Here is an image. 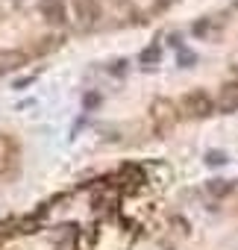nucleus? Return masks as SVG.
<instances>
[{"label":"nucleus","mask_w":238,"mask_h":250,"mask_svg":"<svg viewBox=\"0 0 238 250\" xmlns=\"http://www.w3.org/2000/svg\"><path fill=\"white\" fill-rule=\"evenodd\" d=\"M77 12H79V24L91 27L97 21V3L94 0H77Z\"/></svg>","instance_id":"1"},{"label":"nucleus","mask_w":238,"mask_h":250,"mask_svg":"<svg viewBox=\"0 0 238 250\" xmlns=\"http://www.w3.org/2000/svg\"><path fill=\"white\" fill-rule=\"evenodd\" d=\"M44 18L50 24H62L65 21V6L62 0H44Z\"/></svg>","instance_id":"2"},{"label":"nucleus","mask_w":238,"mask_h":250,"mask_svg":"<svg viewBox=\"0 0 238 250\" xmlns=\"http://www.w3.org/2000/svg\"><path fill=\"white\" fill-rule=\"evenodd\" d=\"M153 59H159V47H150V50H144V56H141V62H144V65H150Z\"/></svg>","instance_id":"3"},{"label":"nucleus","mask_w":238,"mask_h":250,"mask_svg":"<svg viewBox=\"0 0 238 250\" xmlns=\"http://www.w3.org/2000/svg\"><path fill=\"white\" fill-rule=\"evenodd\" d=\"M97 103H100V94H97V91H91V94H85V106H88V109H94Z\"/></svg>","instance_id":"4"},{"label":"nucleus","mask_w":238,"mask_h":250,"mask_svg":"<svg viewBox=\"0 0 238 250\" xmlns=\"http://www.w3.org/2000/svg\"><path fill=\"white\" fill-rule=\"evenodd\" d=\"M179 62H182V65H194V53H182Z\"/></svg>","instance_id":"5"},{"label":"nucleus","mask_w":238,"mask_h":250,"mask_svg":"<svg viewBox=\"0 0 238 250\" xmlns=\"http://www.w3.org/2000/svg\"><path fill=\"white\" fill-rule=\"evenodd\" d=\"M209 162H212V165H220V162H223V156H220V153H212V156H209Z\"/></svg>","instance_id":"6"},{"label":"nucleus","mask_w":238,"mask_h":250,"mask_svg":"<svg viewBox=\"0 0 238 250\" xmlns=\"http://www.w3.org/2000/svg\"><path fill=\"white\" fill-rule=\"evenodd\" d=\"M174 0H156V9H165V6H171Z\"/></svg>","instance_id":"7"},{"label":"nucleus","mask_w":238,"mask_h":250,"mask_svg":"<svg viewBox=\"0 0 238 250\" xmlns=\"http://www.w3.org/2000/svg\"><path fill=\"white\" fill-rule=\"evenodd\" d=\"M0 71H3V68H0Z\"/></svg>","instance_id":"8"}]
</instances>
